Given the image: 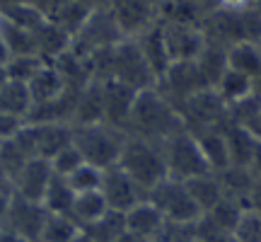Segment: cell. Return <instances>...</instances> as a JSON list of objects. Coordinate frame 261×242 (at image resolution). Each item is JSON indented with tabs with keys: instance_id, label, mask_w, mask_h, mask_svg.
Returning a JSON list of instances; mask_svg holds the SVG:
<instances>
[{
	"instance_id": "obj_1",
	"label": "cell",
	"mask_w": 261,
	"mask_h": 242,
	"mask_svg": "<svg viewBox=\"0 0 261 242\" xmlns=\"http://www.w3.org/2000/svg\"><path fill=\"white\" fill-rule=\"evenodd\" d=\"M184 129L187 126H184V121L179 116L177 107L169 102L158 87L138 92L136 102H133V109H130L128 124H126V133L128 136L165 143L169 136H174V133Z\"/></svg>"
},
{
	"instance_id": "obj_2",
	"label": "cell",
	"mask_w": 261,
	"mask_h": 242,
	"mask_svg": "<svg viewBox=\"0 0 261 242\" xmlns=\"http://www.w3.org/2000/svg\"><path fill=\"white\" fill-rule=\"evenodd\" d=\"M126 138H128L126 131L116 129L112 124H104V121L87 124V126H73V146L87 165H94L99 170L119 165Z\"/></svg>"
},
{
	"instance_id": "obj_3",
	"label": "cell",
	"mask_w": 261,
	"mask_h": 242,
	"mask_svg": "<svg viewBox=\"0 0 261 242\" xmlns=\"http://www.w3.org/2000/svg\"><path fill=\"white\" fill-rule=\"evenodd\" d=\"M119 167L130 179H136L145 191L158 186L162 179H167L165 150H162V143H158V140L128 136L121 150V158H119Z\"/></svg>"
},
{
	"instance_id": "obj_4",
	"label": "cell",
	"mask_w": 261,
	"mask_h": 242,
	"mask_svg": "<svg viewBox=\"0 0 261 242\" xmlns=\"http://www.w3.org/2000/svg\"><path fill=\"white\" fill-rule=\"evenodd\" d=\"M205 41L230 49L242 41H259L261 39V12L256 8L247 12H223L213 10L201 22Z\"/></svg>"
},
{
	"instance_id": "obj_5",
	"label": "cell",
	"mask_w": 261,
	"mask_h": 242,
	"mask_svg": "<svg viewBox=\"0 0 261 242\" xmlns=\"http://www.w3.org/2000/svg\"><path fill=\"white\" fill-rule=\"evenodd\" d=\"M162 150H165L167 177L179 179V182H189V179H196V177H201V175L211 172L203 153H201L198 140H196V136L189 129L169 136L162 143Z\"/></svg>"
},
{
	"instance_id": "obj_6",
	"label": "cell",
	"mask_w": 261,
	"mask_h": 242,
	"mask_svg": "<svg viewBox=\"0 0 261 242\" xmlns=\"http://www.w3.org/2000/svg\"><path fill=\"white\" fill-rule=\"evenodd\" d=\"M123 34L116 19L112 17V12L104 8H97L90 12V17L85 19V25L77 29V34L70 41V51H75L77 56H92L97 51H104V49H112L116 44L123 41Z\"/></svg>"
},
{
	"instance_id": "obj_7",
	"label": "cell",
	"mask_w": 261,
	"mask_h": 242,
	"mask_svg": "<svg viewBox=\"0 0 261 242\" xmlns=\"http://www.w3.org/2000/svg\"><path fill=\"white\" fill-rule=\"evenodd\" d=\"M148 201L155 204V208L165 215V221H174V223H196L203 215L201 208L196 206L187 182L172 177L162 179L158 186H152L148 191Z\"/></svg>"
},
{
	"instance_id": "obj_8",
	"label": "cell",
	"mask_w": 261,
	"mask_h": 242,
	"mask_svg": "<svg viewBox=\"0 0 261 242\" xmlns=\"http://www.w3.org/2000/svg\"><path fill=\"white\" fill-rule=\"evenodd\" d=\"M177 112L189 131H201L220 126L227 119V104L220 100L215 87H208V90H201L194 97H189L187 102H181Z\"/></svg>"
},
{
	"instance_id": "obj_9",
	"label": "cell",
	"mask_w": 261,
	"mask_h": 242,
	"mask_svg": "<svg viewBox=\"0 0 261 242\" xmlns=\"http://www.w3.org/2000/svg\"><path fill=\"white\" fill-rule=\"evenodd\" d=\"M211 85L205 83L203 73L196 61H179V63H172L165 70V75L158 80V90L169 102L179 107L181 102H187L189 97H194L196 92L201 90H208Z\"/></svg>"
},
{
	"instance_id": "obj_10",
	"label": "cell",
	"mask_w": 261,
	"mask_h": 242,
	"mask_svg": "<svg viewBox=\"0 0 261 242\" xmlns=\"http://www.w3.org/2000/svg\"><path fill=\"white\" fill-rule=\"evenodd\" d=\"M99 191H102L109 211H116V213H126L133 206H138L140 201L148 199V191L136 179H130L119 165L104 170Z\"/></svg>"
},
{
	"instance_id": "obj_11",
	"label": "cell",
	"mask_w": 261,
	"mask_h": 242,
	"mask_svg": "<svg viewBox=\"0 0 261 242\" xmlns=\"http://www.w3.org/2000/svg\"><path fill=\"white\" fill-rule=\"evenodd\" d=\"M107 10L112 12L126 39L140 37L145 29L160 22L158 10L150 0H107Z\"/></svg>"
},
{
	"instance_id": "obj_12",
	"label": "cell",
	"mask_w": 261,
	"mask_h": 242,
	"mask_svg": "<svg viewBox=\"0 0 261 242\" xmlns=\"http://www.w3.org/2000/svg\"><path fill=\"white\" fill-rule=\"evenodd\" d=\"M162 37L167 44L172 63L179 61H196L205 46L203 29L198 25H179V22H160Z\"/></svg>"
},
{
	"instance_id": "obj_13",
	"label": "cell",
	"mask_w": 261,
	"mask_h": 242,
	"mask_svg": "<svg viewBox=\"0 0 261 242\" xmlns=\"http://www.w3.org/2000/svg\"><path fill=\"white\" fill-rule=\"evenodd\" d=\"M44 218H46V208L41 204H32V201H24V199L12 194L3 228H8L12 233H17L19 237H24L27 242H32L39 240Z\"/></svg>"
},
{
	"instance_id": "obj_14",
	"label": "cell",
	"mask_w": 261,
	"mask_h": 242,
	"mask_svg": "<svg viewBox=\"0 0 261 242\" xmlns=\"http://www.w3.org/2000/svg\"><path fill=\"white\" fill-rule=\"evenodd\" d=\"M138 97V90L119 80H102V104H104V124H112L116 129L126 131L133 102Z\"/></svg>"
},
{
	"instance_id": "obj_15",
	"label": "cell",
	"mask_w": 261,
	"mask_h": 242,
	"mask_svg": "<svg viewBox=\"0 0 261 242\" xmlns=\"http://www.w3.org/2000/svg\"><path fill=\"white\" fill-rule=\"evenodd\" d=\"M51 179H54V167H51L48 160H29L15 179V196L32 201V204H41Z\"/></svg>"
},
{
	"instance_id": "obj_16",
	"label": "cell",
	"mask_w": 261,
	"mask_h": 242,
	"mask_svg": "<svg viewBox=\"0 0 261 242\" xmlns=\"http://www.w3.org/2000/svg\"><path fill=\"white\" fill-rule=\"evenodd\" d=\"M220 129L225 133L227 140V150H230V165L232 167H244L249 170V165L256 158V150H259L261 140L254 138L249 131H244L242 126H237L234 121H230V116L220 124Z\"/></svg>"
},
{
	"instance_id": "obj_17",
	"label": "cell",
	"mask_w": 261,
	"mask_h": 242,
	"mask_svg": "<svg viewBox=\"0 0 261 242\" xmlns=\"http://www.w3.org/2000/svg\"><path fill=\"white\" fill-rule=\"evenodd\" d=\"M123 218H126V230L145 242H155L160 228L165 225V215L160 213L155 204L148 199L140 201L138 206H133L130 211H126Z\"/></svg>"
},
{
	"instance_id": "obj_18",
	"label": "cell",
	"mask_w": 261,
	"mask_h": 242,
	"mask_svg": "<svg viewBox=\"0 0 261 242\" xmlns=\"http://www.w3.org/2000/svg\"><path fill=\"white\" fill-rule=\"evenodd\" d=\"M201 146V153H203L205 162L211 172H225L230 165V150H227V140H225V133L220 126H213V129H201V131H191Z\"/></svg>"
},
{
	"instance_id": "obj_19",
	"label": "cell",
	"mask_w": 261,
	"mask_h": 242,
	"mask_svg": "<svg viewBox=\"0 0 261 242\" xmlns=\"http://www.w3.org/2000/svg\"><path fill=\"white\" fill-rule=\"evenodd\" d=\"M136 44H138L140 54L145 56L148 65L152 68V73L155 78H162L165 70H167L169 65H172V58H169V51H167V44H165V37H162V27L158 25H152L150 29H145L140 37L133 39Z\"/></svg>"
},
{
	"instance_id": "obj_20",
	"label": "cell",
	"mask_w": 261,
	"mask_h": 242,
	"mask_svg": "<svg viewBox=\"0 0 261 242\" xmlns=\"http://www.w3.org/2000/svg\"><path fill=\"white\" fill-rule=\"evenodd\" d=\"M27 87H29V97H32V107L54 102V100H58L68 90L61 73L56 70V65L51 63V61H46V63L39 68V73L29 80Z\"/></svg>"
},
{
	"instance_id": "obj_21",
	"label": "cell",
	"mask_w": 261,
	"mask_h": 242,
	"mask_svg": "<svg viewBox=\"0 0 261 242\" xmlns=\"http://www.w3.org/2000/svg\"><path fill=\"white\" fill-rule=\"evenodd\" d=\"M104 121V104H102V83H92L77 92L73 114V126H87V124H99Z\"/></svg>"
},
{
	"instance_id": "obj_22",
	"label": "cell",
	"mask_w": 261,
	"mask_h": 242,
	"mask_svg": "<svg viewBox=\"0 0 261 242\" xmlns=\"http://www.w3.org/2000/svg\"><path fill=\"white\" fill-rule=\"evenodd\" d=\"M0 41L5 44V49L12 56H29L37 54V41H34V32L19 27L17 22L8 19L5 15H0Z\"/></svg>"
},
{
	"instance_id": "obj_23",
	"label": "cell",
	"mask_w": 261,
	"mask_h": 242,
	"mask_svg": "<svg viewBox=\"0 0 261 242\" xmlns=\"http://www.w3.org/2000/svg\"><path fill=\"white\" fill-rule=\"evenodd\" d=\"M215 92L220 94V100H223V102L227 104V109H230V107H234L237 102L247 100L249 94H254V83L249 75L240 73V70H232V68L227 65V70H225L223 78L215 85Z\"/></svg>"
},
{
	"instance_id": "obj_24",
	"label": "cell",
	"mask_w": 261,
	"mask_h": 242,
	"mask_svg": "<svg viewBox=\"0 0 261 242\" xmlns=\"http://www.w3.org/2000/svg\"><path fill=\"white\" fill-rule=\"evenodd\" d=\"M218 179H220L225 199L247 208L249 191H252V172L244 167H227L225 172H218Z\"/></svg>"
},
{
	"instance_id": "obj_25",
	"label": "cell",
	"mask_w": 261,
	"mask_h": 242,
	"mask_svg": "<svg viewBox=\"0 0 261 242\" xmlns=\"http://www.w3.org/2000/svg\"><path fill=\"white\" fill-rule=\"evenodd\" d=\"M109 211V206L104 201L102 191H85V194H75L73 208H70V218L80 228L92 225L94 221H99L104 213Z\"/></svg>"
},
{
	"instance_id": "obj_26",
	"label": "cell",
	"mask_w": 261,
	"mask_h": 242,
	"mask_svg": "<svg viewBox=\"0 0 261 242\" xmlns=\"http://www.w3.org/2000/svg\"><path fill=\"white\" fill-rule=\"evenodd\" d=\"M189 191L194 196L196 206L201 208V213H208L215 204H220L225 196H223V186H220V179L215 172H208V175H201L196 179H189L187 182Z\"/></svg>"
},
{
	"instance_id": "obj_27",
	"label": "cell",
	"mask_w": 261,
	"mask_h": 242,
	"mask_svg": "<svg viewBox=\"0 0 261 242\" xmlns=\"http://www.w3.org/2000/svg\"><path fill=\"white\" fill-rule=\"evenodd\" d=\"M230 121H234L237 126H242L244 131H249L254 138L261 140V94H249L247 100L237 102L234 107L227 109Z\"/></svg>"
},
{
	"instance_id": "obj_28",
	"label": "cell",
	"mask_w": 261,
	"mask_h": 242,
	"mask_svg": "<svg viewBox=\"0 0 261 242\" xmlns=\"http://www.w3.org/2000/svg\"><path fill=\"white\" fill-rule=\"evenodd\" d=\"M29 109H32V97H29L27 85L15 83V80H5L0 85V112L15 114L27 121Z\"/></svg>"
},
{
	"instance_id": "obj_29",
	"label": "cell",
	"mask_w": 261,
	"mask_h": 242,
	"mask_svg": "<svg viewBox=\"0 0 261 242\" xmlns=\"http://www.w3.org/2000/svg\"><path fill=\"white\" fill-rule=\"evenodd\" d=\"M80 233H83V228L75 223L70 215L48 213L46 211V218H44V225H41L39 240L41 242H73Z\"/></svg>"
},
{
	"instance_id": "obj_30",
	"label": "cell",
	"mask_w": 261,
	"mask_h": 242,
	"mask_svg": "<svg viewBox=\"0 0 261 242\" xmlns=\"http://www.w3.org/2000/svg\"><path fill=\"white\" fill-rule=\"evenodd\" d=\"M196 63H198V68H201L205 83L211 85V87H215L218 80L223 78V73L227 70V49L205 41V46H203V51L198 54Z\"/></svg>"
},
{
	"instance_id": "obj_31",
	"label": "cell",
	"mask_w": 261,
	"mask_h": 242,
	"mask_svg": "<svg viewBox=\"0 0 261 242\" xmlns=\"http://www.w3.org/2000/svg\"><path fill=\"white\" fill-rule=\"evenodd\" d=\"M83 233L92 242H116L126 233V218H123V213L107 211L99 221H94L92 225L83 228Z\"/></svg>"
},
{
	"instance_id": "obj_32",
	"label": "cell",
	"mask_w": 261,
	"mask_h": 242,
	"mask_svg": "<svg viewBox=\"0 0 261 242\" xmlns=\"http://www.w3.org/2000/svg\"><path fill=\"white\" fill-rule=\"evenodd\" d=\"M73 201H75V191L70 189L68 179L54 175V179H51V184H48V189H46V194H44L41 206L46 208L48 213H65V215H70Z\"/></svg>"
},
{
	"instance_id": "obj_33",
	"label": "cell",
	"mask_w": 261,
	"mask_h": 242,
	"mask_svg": "<svg viewBox=\"0 0 261 242\" xmlns=\"http://www.w3.org/2000/svg\"><path fill=\"white\" fill-rule=\"evenodd\" d=\"M46 63L39 54H29V56H12L5 63V73H8V80H15V83H24L29 85V80L39 73V68Z\"/></svg>"
},
{
	"instance_id": "obj_34",
	"label": "cell",
	"mask_w": 261,
	"mask_h": 242,
	"mask_svg": "<svg viewBox=\"0 0 261 242\" xmlns=\"http://www.w3.org/2000/svg\"><path fill=\"white\" fill-rule=\"evenodd\" d=\"M29 162V158L24 155V150L17 146V140L10 138L0 143V170L12 179V186H15V179L22 172V167Z\"/></svg>"
},
{
	"instance_id": "obj_35",
	"label": "cell",
	"mask_w": 261,
	"mask_h": 242,
	"mask_svg": "<svg viewBox=\"0 0 261 242\" xmlns=\"http://www.w3.org/2000/svg\"><path fill=\"white\" fill-rule=\"evenodd\" d=\"M102 175H104V170L83 162L70 177H65V179H68V184H70V189H73L75 194H85V191H99Z\"/></svg>"
},
{
	"instance_id": "obj_36",
	"label": "cell",
	"mask_w": 261,
	"mask_h": 242,
	"mask_svg": "<svg viewBox=\"0 0 261 242\" xmlns=\"http://www.w3.org/2000/svg\"><path fill=\"white\" fill-rule=\"evenodd\" d=\"M232 235L237 242H261V211L244 208Z\"/></svg>"
},
{
	"instance_id": "obj_37",
	"label": "cell",
	"mask_w": 261,
	"mask_h": 242,
	"mask_svg": "<svg viewBox=\"0 0 261 242\" xmlns=\"http://www.w3.org/2000/svg\"><path fill=\"white\" fill-rule=\"evenodd\" d=\"M198 240V221L196 223H174L165 221L155 242H196Z\"/></svg>"
},
{
	"instance_id": "obj_38",
	"label": "cell",
	"mask_w": 261,
	"mask_h": 242,
	"mask_svg": "<svg viewBox=\"0 0 261 242\" xmlns=\"http://www.w3.org/2000/svg\"><path fill=\"white\" fill-rule=\"evenodd\" d=\"M83 162H85L83 155H80V153H77V148L70 143L68 148H63L56 158L51 160V167H54V175H58V177H70V175H73V172L80 167Z\"/></svg>"
},
{
	"instance_id": "obj_39",
	"label": "cell",
	"mask_w": 261,
	"mask_h": 242,
	"mask_svg": "<svg viewBox=\"0 0 261 242\" xmlns=\"http://www.w3.org/2000/svg\"><path fill=\"white\" fill-rule=\"evenodd\" d=\"M22 126H24V119H19V116H15V114L0 112V143H3V140L15 138Z\"/></svg>"
},
{
	"instance_id": "obj_40",
	"label": "cell",
	"mask_w": 261,
	"mask_h": 242,
	"mask_svg": "<svg viewBox=\"0 0 261 242\" xmlns=\"http://www.w3.org/2000/svg\"><path fill=\"white\" fill-rule=\"evenodd\" d=\"M256 8V0H213V10L223 12H247Z\"/></svg>"
},
{
	"instance_id": "obj_41",
	"label": "cell",
	"mask_w": 261,
	"mask_h": 242,
	"mask_svg": "<svg viewBox=\"0 0 261 242\" xmlns=\"http://www.w3.org/2000/svg\"><path fill=\"white\" fill-rule=\"evenodd\" d=\"M196 242H237L232 233H213V230H201L198 228V240Z\"/></svg>"
},
{
	"instance_id": "obj_42",
	"label": "cell",
	"mask_w": 261,
	"mask_h": 242,
	"mask_svg": "<svg viewBox=\"0 0 261 242\" xmlns=\"http://www.w3.org/2000/svg\"><path fill=\"white\" fill-rule=\"evenodd\" d=\"M0 242H27L24 237H19L17 233H12V230H8V228H3L0 225Z\"/></svg>"
},
{
	"instance_id": "obj_43",
	"label": "cell",
	"mask_w": 261,
	"mask_h": 242,
	"mask_svg": "<svg viewBox=\"0 0 261 242\" xmlns=\"http://www.w3.org/2000/svg\"><path fill=\"white\" fill-rule=\"evenodd\" d=\"M80 5H85L87 10H97V8H104L107 5V0H77Z\"/></svg>"
},
{
	"instance_id": "obj_44",
	"label": "cell",
	"mask_w": 261,
	"mask_h": 242,
	"mask_svg": "<svg viewBox=\"0 0 261 242\" xmlns=\"http://www.w3.org/2000/svg\"><path fill=\"white\" fill-rule=\"evenodd\" d=\"M116 242H145V240H140V237H136V235H130L128 230H126V233H123Z\"/></svg>"
},
{
	"instance_id": "obj_45",
	"label": "cell",
	"mask_w": 261,
	"mask_h": 242,
	"mask_svg": "<svg viewBox=\"0 0 261 242\" xmlns=\"http://www.w3.org/2000/svg\"><path fill=\"white\" fill-rule=\"evenodd\" d=\"M10 61V51L8 49H5V44H3V41H0V63L5 65Z\"/></svg>"
},
{
	"instance_id": "obj_46",
	"label": "cell",
	"mask_w": 261,
	"mask_h": 242,
	"mask_svg": "<svg viewBox=\"0 0 261 242\" xmlns=\"http://www.w3.org/2000/svg\"><path fill=\"white\" fill-rule=\"evenodd\" d=\"M5 80H8V73H5V65L0 63V85L5 83Z\"/></svg>"
},
{
	"instance_id": "obj_47",
	"label": "cell",
	"mask_w": 261,
	"mask_h": 242,
	"mask_svg": "<svg viewBox=\"0 0 261 242\" xmlns=\"http://www.w3.org/2000/svg\"><path fill=\"white\" fill-rule=\"evenodd\" d=\"M73 242H92V240H90V237H87V235H85V233H80V235H77V237H75Z\"/></svg>"
},
{
	"instance_id": "obj_48",
	"label": "cell",
	"mask_w": 261,
	"mask_h": 242,
	"mask_svg": "<svg viewBox=\"0 0 261 242\" xmlns=\"http://www.w3.org/2000/svg\"><path fill=\"white\" fill-rule=\"evenodd\" d=\"M150 3L155 5V10H160V8H162V3H165V0H150Z\"/></svg>"
},
{
	"instance_id": "obj_49",
	"label": "cell",
	"mask_w": 261,
	"mask_h": 242,
	"mask_svg": "<svg viewBox=\"0 0 261 242\" xmlns=\"http://www.w3.org/2000/svg\"><path fill=\"white\" fill-rule=\"evenodd\" d=\"M256 10H259V12H261V0H259V3H256Z\"/></svg>"
},
{
	"instance_id": "obj_50",
	"label": "cell",
	"mask_w": 261,
	"mask_h": 242,
	"mask_svg": "<svg viewBox=\"0 0 261 242\" xmlns=\"http://www.w3.org/2000/svg\"><path fill=\"white\" fill-rule=\"evenodd\" d=\"M256 44H259V49H261V39H259V41H256Z\"/></svg>"
},
{
	"instance_id": "obj_51",
	"label": "cell",
	"mask_w": 261,
	"mask_h": 242,
	"mask_svg": "<svg viewBox=\"0 0 261 242\" xmlns=\"http://www.w3.org/2000/svg\"><path fill=\"white\" fill-rule=\"evenodd\" d=\"M32 242H41V240H32Z\"/></svg>"
},
{
	"instance_id": "obj_52",
	"label": "cell",
	"mask_w": 261,
	"mask_h": 242,
	"mask_svg": "<svg viewBox=\"0 0 261 242\" xmlns=\"http://www.w3.org/2000/svg\"><path fill=\"white\" fill-rule=\"evenodd\" d=\"M256 3H259V0H256Z\"/></svg>"
}]
</instances>
